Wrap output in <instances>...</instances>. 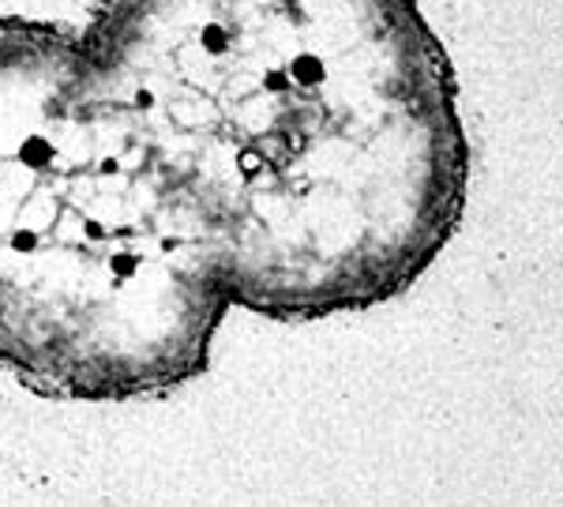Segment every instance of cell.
I'll return each mask as SVG.
<instances>
[{"mask_svg":"<svg viewBox=\"0 0 563 507\" xmlns=\"http://www.w3.org/2000/svg\"><path fill=\"white\" fill-rule=\"evenodd\" d=\"M79 38L192 203L233 309H379L462 230L459 76L417 0H95Z\"/></svg>","mask_w":563,"mask_h":507,"instance_id":"obj_1","label":"cell"},{"mask_svg":"<svg viewBox=\"0 0 563 507\" xmlns=\"http://www.w3.org/2000/svg\"><path fill=\"white\" fill-rule=\"evenodd\" d=\"M192 203L76 26L0 15V373L57 403L169 398L230 312Z\"/></svg>","mask_w":563,"mask_h":507,"instance_id":"obj_2","label":"cell"}]
</instances>
